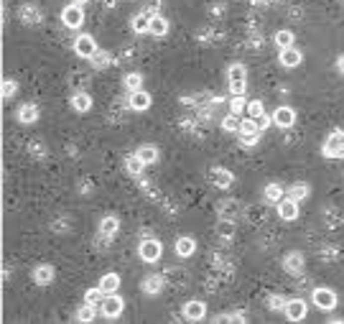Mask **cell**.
Here are the masks:
<instances>
[{"mask_svg": "<svg viewBox=\"0 0 344 324\" xmlns=\"http://www.w3.org/2000/svg\"><path fill=\"white\" fill-rule=\"evenodd\" d=\"M240 115H234V113H229L225 120H222V128H225V131H232V133H237L240 131Z\"/></svg>", "mask_w": 344, "mask_h": 324, "instance_id": "cell-34", "label": "cell"}, {"mask_svg": "<svg viewBox=\"0 0 344 324\" xmlns=\"http://www.w3.org/2000/svg\"><path fill=\"white\" fill-rule=\"evenodd\" d=\"M72 3H77V5H84V3H87V0H72Z\"/></svg>", "mask_w": 344, "mask_h": 324, "instance_id": "cell-46", "label": "cell"}, {"mask_svg": "<svg viewBox=\"0 0 344 324\" xmlns=\"http://www.w3.org/2000/svg\"><path fill=\"white\" fill-rule=\"evenodd\" d=\"M117 227H120V222H117V217H102L100 220V235H107V237H113L115 232H117Z\"/></svg>", "mask_w": 344, "mask_h": 324, "instance_id": "cell-24", "label": "cell"}, {"mask_svg": "<svg viewBox=\"0 0 344 324\" xmlns=\"http://www.w3.org/2000/svg\"><path fill=\"white\" fill-rule=\"evenodd\" d=\"M13 95H15V82H13V79L3 82V97L8 100V97H13Z\"/></svg>", "mask_w": 344, "mask_h": 324, "instance_id": "cell-41", "label": "cell"}, {"mask_svg": "<svg viewBox=\"0 0 344 324\" xmlns=\"http://www.w3.org/2000/svg\"><path fill=\"white\" fill-rule=\"evenodd\" d=\"M268 307H270L273 312H286L288 299H286V296H270V299H268Z\"/></svg>", "mask_w": 344, "mask_h": 324, "instance_id": "cell-37", "label": "cell"}, {"mask_svg": "<svg viewBox=\"0 0 344 324\" xmlns=\"http://www.w3.org/2000/svg\"><path fill=\"white\" fill-rule=\"evenodd\" d=\"M311 299H314L316 309H321V312H332V309H337V294H334L332 289H327V286L316 289Z\"/></svg>", "mask_w": 344, "mask_h": 324, "instance_id": "cell-3", "label": "cell"}, {"mask_svg": "<svg viewBox=\"0 0 344 324\" xmlns=\"http://www.w3.org/2000/svg\"><path fill=\"white\" fill-rule=\"evenodd\" d=\"M257 125H260V131H265V128H268V118H265V115L257 118Z\"/></svg>", "mask_w": 344, "mask_h": 324, "instance_id": "cell-45", "label": "cell"}, {"mask_svg": "<svg viewBox=\"0 0 344 324\" xmlns=\"http://www.w3.org/2000/svg\"><path fill=\"white\" fill-rule=\"evenodd\" d=\"M337 69L344 74V54H339V59H337Z\"/></svg>", "mask_w": 344, "mask_h": 324, "instance_id": "cell-44", "label": "cell"}, {"mask_svg": "<svg viewBox=\"0 0 344 324\" xmlns=\"http://www.w3.org/2000/svg\"><path fill=\"white\" fill-rule=\"evenodd\" d=\"M74 51L82 56V59H92L97 54V44H95V38L90 33H82L77 41H74Z\"/></svg>", "mask_w": 344, "mask_h": 324, "instance_id": "cell-7", "label": "cell"}, {"mask_svg": "<svg viewBox=\"0 0 344 324\" xmlns=\"http://www.w3.org/2000/svg\"><path fill=\"white\" fill-rule=\"evenodd\" d=\"M127 105H130L135 113H143V110H148V107H150V95L143 92V90L130 92V102H127Z\"/></svg>", "mask_w": 344, "mask_h": 324, "instance_id": "cell-14", "label": "cell"}, {"mask_svg": "<svg viewBox=\"0 0 344 324\" xmlns=\"http://www.w3.org/2000/svg\"><path fill=\"white\" fill-rule=\"evenodd\" d=\"M138 255L145 263H156L161 258V243L156 240V237H143L140 245H138Z\"/></svg>", "mask_w": 344, "mask_h": 324, "instance_id": "cell-2", "label": "cell"}, {"mask_svg": "<svg viewBox=\"0 0 344 324\" xmlns=\"http://www.w3.org/2000/svg\"><path fill=\"white\" fill-rule=\"evenodd\" d=\"M265 199L278 204V202L283 199V186H281V184H268V186H265Z\"/></svg>", "mask_w": 344, "mask_h": 324, "instance_id": "cell-31", "label": "cell"}, {"mask_svg": "<svg viewBox=\"0 0 344 324\" xmlns=\"http://www.w3.org/2000/svg\"><path fill=\"white\" fill-rule=\"evenodd\" d=\"M229 113H234V115L247 113V100H245V95H232V100H229Z\"/></svg>", "mask_w": 344, "mask_h": 324, "instance_id": "cell-27", "label": "cell"}, {"mask_svg": "<svg viewBox=\"0 0 344 324\" xmlns=\"http://www.w3.org/2000/svg\"><path fill=\"white\" fill-rule=\"evenodd\" d=\"M161 286H163V278H161V276H148V278L143 281L145 294H158V291H161Z\"/></svg>", "mask_w": 344, "mask_h": 324, "instance_id": "cell-29", "label": "cell"}, {"mask_svg": "<svg viewBox=\"0 0 344 324\" xmlns=\"http://www.w3.org/2000/svg\"><path fill=\"white\" fill-rule=\"evenodd\" d=\"M150 33H153L156 38L166 36L168 33V20L163 15H153V18H150Z\"/></svg>", "mask_w": 344, "mask_h": 324, "instance_id": "cell-22", "label": "cell"}, {"mask_svg": "<svg viewBox=\"0 0 344 324\" xmlns=\"http://www.w3.org/2000/svg\"><path fill=\"white\" fill-rule=\"evenodd\" d=\"M61 23L67 26V28H79L84 23V10H82V5L72 3V5L64 8L61 10Z\"/></svg>", "mask_w": 344, "mask_h": 324, "instance_id": "cell-5", "label": "cell"}, {"mask_svg": "<svg viewBox=\"0 0 344 324\" xmlns=\"http://www.w3.org/2000/svg\"><path fill=\"white\" fill-rule=\"evenodd\" d=\"M90 61H92V67H95V69H105L107 64H110V54H107V51H100V49H97V54H95Z\"/></svg>", "mask_w": 344, "mask_h": 324, "instance_id": "cell-36", "label": "cell"}, {"mask_svg": "<svg viewBox=\"0 0 344 324\" xmlns=\"http://www.w3.org/2000/svg\"><path fill=\"white\" fill-rule=\"evenodd\" d=\"M140 84H143V74H138V72H133V74L125 77V87L130 90V92H138Z\"/></svg>", "mask_w": 344, "mask_h": 324, "instance_id": "cell-35", "label": "cell"}, {"mask_svg": "<svg viewBox=\"0 0 344 324\" xmlns=\"http://www.w3.org/2000/svg\"><path fill=\"white\" fill-rule=\"evenodd\" d=\"M247 84H229V95H245Z\"/></svg>", "mask_w": 344, "mask_h": 324, "instance_id": "cell-42", "label": "cell"}, {"mask_svg": "<svg viewBox=\"0 0 344 324\" xmlns=\"http://www.w3.org/2000/svg\"><path fill=\"white\" fill-rule=\"evenodd\" d=\"M100 309H102V314H105L107 319H115V317H120V314H122L125 301H122V296H117V291H115V294H107Z\"/></svg>", "mask_w": 344, "mask_h": 324, "instance_id": "cell-4", "label": "cell"}, {"mask_svg": "<svg viewBox=\"0 0 344 324\" xmlns=\"http://www.w3.org/2000/svg\"><path fill=\"white\" fill-rule=\"evenodd\" d=\"M135 154L145 161V166H150V163H156V161H158V148H156V146H140Z\"/></svg>", "mask_w": 344, "mask_h": 324, "instance_id": "cell-25", "label": "cell"}, {"mask_svg": "<svg viewBox=\"0 0 344 324\" xmlns=\"http://www.w3.org/2000/svg\"><path fill=\"white\" fill-rule=\"evenodd\" d=\"M257 133H260V125H257L255 118H245V120L240 123L237 136H257Z\"/></svg>", "mask_w": 344, "mask_h": 324, "instance_id": "cell-26", "label": "cell"}, {"mask_svg": "<svg viewBox=\"0 0 344 324\" xmlns=\"http://www.w3.org/2000/svg\"><path fill=\"white\" fill-rule=\"evenodd\" d=\"M150 18H153V13L148 10H140L133 15V31L135 33H150Z\"/></svg>", "mask_w": 344, "mask_h": 324, "instance_id": "cell-12", "label": "cell"}, {"mask_svg": "<svg viewBox=\"0 0 344 324\" xmlns=\"http://www.w3.org/2000/svg\"><path fill=\"white\" fill-rule=\"evenodd\" d=\"M72 107L77 113H90V107H92V97L87 95V92H77L74 97H72Z\"/></svg>", "mask_w": 344, "mask_h": 324, "instance_id": "cell-20", "label": "cell"}, {"mask_svg": "<svg viewBox=\"0 0 344 324\" xmlns=\"http://www.w3.org/2000/svg\"><path fill=\"white\" fill-rule=\"evenodd\" d=\"M278 214H281V220H286V222L296 220L298 217V202H293L291 197L281 199V202H278Z\"/></svg>", "mask_w": 344, "mask_h": 324, "instance_id": "cell-10", "label": "cell"}, {"mask_svg": "<svg viewBox=\"0 0 344 324\" xmlns=\"http://www.w3.org/2000/svg\"><path fill=\"white\" fill-rule=\"evenodd\" d=\"M194 250H197L194 237H179V240H176V255H179V258H189V255H194Z\"/></svg>", "mask_w": 344, "mask_h": 324, "instance_id": "cell-15", "label": "cell"}, {"mask_svg": "<svg viewBox=\"0 0 344 324\" xmlns=\"http://www.w3.org/2000/svg\"><path fill=\"white\" fill-rule=\"evenodd\" d=\"M209 181L217 189H229L234 184V174L227 171V168H222V166H214V168H209Z\"/></svg>", "mask_w": 344, "mask_h": 324, "instance_id": "cell-6", "label": "cell"}, {"mask_svg": "<svg viewBox=\"0 0 344 324\" xmlns=\"http://www.w3.org/2000/svg\"><path fill=\"white\" fill-rule=\"evenodd\" d=\"M217 232H220L222 237H229V235L234 232V225H232V222H227V220H222V222L217 225Z\"/></svg>", "mask_w": 344, "mask_h": 324, "instance_id": "cell-40", "label": "cell"}, {"mask_svg": "<svg viewBox=\"0 0 344 324\" xmlns=\"http://www.w3.org/2000/svg\"><path fill=\"white\" fill-rule=\"evenodd\" d=\"M265 115V107H263V102L260 100H250L247 102V118H263Z\"/></svg>", "mask_w": 344, "mask_h": 324, "instance_id": "cell-33", "label": "cell"}, {"mask_svg": "<svg viewBox=\"0 0 344 324\" xmlns=\"http://www.w3.org/2000/svg\"><path fill=\"white\" fill-rule=\"evenodd\" d=\"M257 138H260V133H257V136H240V141H242L245 146H255Z\"/></svg>", "mask_w": 344, "mask_h": 324, "instance_id": "cell-43", "label": "cell"}, {"mask_svg": "<svg viewBox=\"0 0 344 324\" xmlns=\"http://www.w3.org/2000/svg\"><path fill=\"white\" fill-rule=\"evenodd\" d=\"M273 41H275V44L281 46V49H288V46H293V33H291L288 28H283V31H278V33H275Z\"/></svg>", "mask_w": 344, "mask_h": 324, "instance_id": "cell-32", "label": "cell"}, {"mask_svg": "<svg viewBox=\"0 0 344 324\" xmlns=\"http://www.w3.org/2000/svg\"><path fill=\"white\" fill-rule=\"evenodd\" d=\"M125 168H127V174L140 176V174H143V168H145V161H143L138 154H133V156H127V161H125Z\"/></svg>", "mask_w": 344, "mask_h": 324, "instance_id": "cell-23", "label": "cell"}, {"mask_svg": "<svg viewBox=\"0 0 344 324\" xmlns=\"http://www.w3.org/2000/svg\"><path fill=\"white\" fill-rule=\"evenodd\" d=\"M286 317H288L291 322H301V319L306 317V301H304V299H288Z\"/></svg>", "mask_w": 344, "mask_h": 324, "instance_id": "cell-9", "label": "cell"}, {"mask_svg": "<svg viewBox=\"0 0 344 324\" xmlns=\"http://www.w3.org/2000/svg\"><path fill=\"white\" fill-rule=\"evenodd\" d=\"M321 154L327 159H344V131H332Z\"/></svg>", "mask_w": 344, "mask_h": 324, "instance_id": "cell-1", "label": "cell"}, {"mask_svg": "<svg viewBox=\"0 0 344 324\" xmlns=\"http://www.w3.org/2000/svg\"><path fill=\"white\" fill-rule=\"evenodd\" d=\"M100 289H102L105 294H115V291L120 289V276H117V273H107V276H102Z\"/></svg>", "mask_w": 344, "mask_h": 324, "instance_id": "cell-21", "label": "cell"}, {"mask_svg": "<svg viewBox=\"0 0 344 324\" xmlns=\"http://www.w3.org/2000/svg\"><path fill=\"white\" fill-rule=\"evenodd\" d=\"M33 281H36L38 286H49L51 281H54V268L51 266H38L33 271Z\"/></svg>", "mask_w": 344, "mask_h": 324, "instance_id": "cell-17", "label": "cell"}, {"mask_svg": "<svg viewBox=\"0 0 344 324\" xmlns=\"http://www.w3.org/2000/svg\"><path fill=\"white\" fill-rule=\"evenodd\" d=\"M227 79H229V84H247V72L242 64H232L227 72Z\"/></svg>", "mask_w": 344, "mask_h": 324, "instance_id": "cell-19", "label": "cell"}, {"mask_svg": "<svg viewBox=\"0 0 344 324\" xmlns=\"http://www.w3.org/2000/svg\"><path fill=\"white\" fill-rule=\"evenodd\" d=\"M105 296H107V294H105V291L97 286V289H90V291H87V296H84V301L100 309V307H102V301H105Z\"/></svg>", "mask_w": 344, "mask_h": 324, "instance_id": "cell-28", "label": "cell"}, {"mask_svg": "<svg viewBox=\"0 0 344 324\" xmlns=\"http://www.w3.org/2000/svg\"><path fill=\"white\" fill-rule=\"evenodd\" d=\"M296 123V110L288 105H281V107H275V113H273V125L278 128H291Z\"/></svg>", "mask_w": 344, "mask_h": 324, "instance_id": "cell-8", "label": "cell"}, {"mask_svg": "<svg viewBox=\"0 0 344 324\" xmlns=\"http://www.w3.org/2000/svg\"><path fill=\"white\" fill-rule=\"evenodd\" d=\"M23 20H26V23H38V8L36 5H26L23 8Z\"/></svg>", "mask_w": 344, "mask_h": 324, "instance_id": "cell-39", "label": "cell"}, {"mask_svg": "<svg viewBox=\"0 0 344 324\" xmlns=\"http://www.w3.org/2000/svg\"><path fill=\"white\" fill-rule=\"evenodd\" d=\"M18 120L23 123V125H33L38 120V107L36 105H23L18 110Z\"/></svg>", "mask_w": 344, "mask_h": 324, "instance_id": "cell-18", "label": "cell"}, {"mask_svg": "<svg viewBox=\"0 0 344 324\" xmlns=\"http://www.w3.org/2000/svg\"><path fill=\"white\" fill-rule=\"evenodd\" d=\"M286 271H291V273H298L301 271V266H304V258H301V253H291V255H286Z\"/></svg>", "mask_w": 344, "mask_h": 324, "instance_id": "cell-30", "label": "cell"}, {"mask_svg": "<svg viewBox=\"0 0 344 324\" xmlns=\"http://www.w3.org/2000/svg\"><path fill=\"white\" fill-rule=\"evenodd\" d=\"M278 59H281L283 67H291V69H293V67H298V64H301V59H304V56H301V51H298V49L288 46V49H281Z\"/></svg>", "mask_w": 344, "mask_h": 324, "instance_id": "cell-13", "label": "cell"}, {"mask_svg": "<svg viewBox=\"0 0 344 324\" xmlns=\"http://www.w3.org/2000/svg\"><path fill=\"white\" fill-rule=\"evenodd\" d=\"M95 309H97V307H92V304H87V301H84V307L79 309L77 319H79V322H92V319H95Z\"/></svg>", "mask_w": 344, "mask_h": 324, "instance_id": "cell-38", "label": "cell"}, {"mask_svg": "<svg viewBox=\"0 0 344 324\" xmlns=\"http://www.w3.org/2000/svg\"><path fill=\"white\" fill-rule=\"evenodd\" d=\"M204 314H207V307H204V301H199V299L189 301V304L184 307V317H186L189 322H199Z\"/></svg>", "mask_w": 344, "mask_h": 324, "instance_id": "cell-11", "label": "cell"}, {"mask_svg": "<svg viewBox=\"0 0 344 324\" xmlns=\"http://www.w3.org/2000/svg\"><path fill=\"white\" fill-rule=\"evenodd\" d=\"M309 194H311V186H309L306 181H296V184L288 189V197H291L293 202H304Z\"/></svg>", "mask_w": 344, "mask_h": 324, "instance_id": "cell-16", "label": "cell"}]
</instances>
